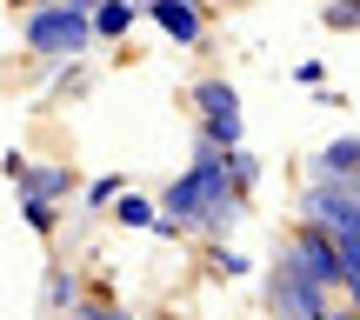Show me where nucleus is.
<instances>
[{
	"label": "nucleus",
	"mask_w": 360,
	"mask_h": 320,
	"mask_svg": "<svg viewBox=\"0 0 360 320\" xmlns=\"http://www.w3.org/2000/svg\"><path fill=\"white\" fill-rule=\"evenodd\" d=\"M354 160H360V141L354 134H334L321 147V180H354Z\"/></svg>",
	"instance_id": "nucleus-10"
},
{
	"label": "nucleus",
	"mask_w": 360,
	"mask_h": 320,
	"mask_svg": "<svg viewBox=\"0 0 360 320\" xmlns=\"http://www.w3.org/2000/svg\"><path fill=\"white\" fill-rule=\"evenodd\" d=\"M294 80H300V87H321V80H327V60H300Z\"/></svg>",
	"instance_id": "nucleus-17"
},
{
	"label": "nucleus",
	"mask_w": 360,
	"mask_h": 320,
	"mask_svg": "<svg viewBox=\"0 0 360 320\" xmlns=\"http://www.w3.org/2000/svg\"><path fill=\"white\" fill-rule=\"evenodd\" d=\"M267 307H274V320H314V314H327V294H321V287H307L281 260V274L267 281Z\"/></svg>",
	"instance_id": "nucleus-7"
},
{
	"label": "nucleus",
	"mask_w": 360,
	"mask_h": 320,
	"mask_svg": "<svg viewBox=\"0 0 360 320\" xmlns=\"http://www.w3.org/2000/svg\"><path fill=\"white\" fill-rule=\"evenodd\" d=\"M80 320H134V314H120V307H80Z\"/></svg>",
	"instance_id": "nucleus-18"
},
{
	"label": "nucleus",
	"mask_w": 360,
	"mask_h": 320,
	"mask_svg": "<svg viewBox=\"0 0 360 320\" xmlns=\"http://www.w3.org/2000/svg\"><path fill=\"white\" fill-rule=\"evenodd\" d=\"M147 20H154L174 47H193V40H200V27H207L193 0H147Z\"/></svg>",
	"instance_id": "nucleus-8"
},
{
	"label": "nucleus",
	"mask_w": 360,
	"mask_h": 320,
	"mask_svg": "<svg viewBox=\"0 0 360 320\" xmlns=\"http://www.w3.org/2000/svg\"><path fill=\"white\" fill-rule=\"evenodd\" d=\"M114 193H127V187H120V174H101V180H87V200H94V207H107Z\"/></svg>",
	"instance_id": "nucleus-14"
},
{
	"label": "nucleus",
	"mask_w": 360,
	"mask_h": 320,
	"mask_svg": "<svg viewBox=\"0 0 360 320\" xmlns=\"http://www.w3.org/2000/svg\"><path fill=\"white\" fill-rule=\"evenodd\" d=\"M193 107H200V141L220 147V154H233V147H240V94L220 74H207L200 87H193Z\"/></svg>",
	"instance_id": "nucleus-4"
},
{
	"label": "nucleus",
	"mask_w": 360,
	"mask_h": 320,
	"mask_svg": "<svg viewBox=\"0 0 360 320\" xmlns=\"http://www.w3.org/2000/svg\"><path fill=\"white\" fill-rule=\"evenodd\" d=\"M214 207H240V193H233L227 180V154L220 147L200 141V154H193V167L167 187V200L154 207V233H180V227H200Z\"/></svg>",
	"instance_id": "nucleus-1"
},
{
	"label": "nucleus",
	"mask_w": 360,
	"mask_h": 320,
	"mask_svg": "<svg viewBox=\"0 0 360 320\" xmlns=\"http://www.w3.org/2000/svg\"><path fill=\"white\" fill-rule=\"evenodd\" d=\"M287 267L300 274V281L307 287H354L347 274H340V254H334V241H327V233H314V227H300L294 241H287Z\"/></svg>",
	"instance_id": "nucleus-5"
},
{
	"label": "nucleus",
	"mask_w": 360,
	"mask_h": 320,
	"mask_svg": "<svg viewBox=\"0 0 360 320\" xmlns=\"http://www.w3.org/2000/svg\"><path fill=\"white\" fill-rule=\"evenodd\" d=\"M13 7H20V0H13Z\"/></svg>",
	"instance_id": "nucleus-22"
},
{
	"label": "nucleus",
	"mask_w": 360,
	"mask_h": 320,
	"mask_svg": "<svg viewBox=\"0 0 360 320\" xmlns=\"http://www.w3.org/2000/svg\"><path fill=\"white\" fill-rule=\"evenodd\" d=\"M20 40L40 53V60H80V53H87V40H94V27H87V13H80V7H67V0H47V7L27 13Z\"/></svg>",
	"instance_id": "nucleus-2"
},
{
	"label": "nucleus",
	"mask_w": 360,
	"mask_h": 320,
	"mask_svg": "<svg viewBox=\"0 0 360 320\" xmlns=\"http://www.w3.org/2000/svg\"><path fill=\"white\" fill-rule=\"evenodd\" d=\"M114 220L120 227H154V200L147 193H114Z\"/></svg>",
	"instance_id": "nucleus-11"
},
{
	"label": "nucleus",
	"mask_w": 360,
	"mask_h": 320,
	"mask_svg": "<svg viewBox=\"0 0 360 320\" xmlns=\"http://www.w3.org/2000/svg\"><path fill=\"white\" fill-rule=\"evenodd\" d=\"M20 214H27V227H34V233H53V207L47 200H20Z\"/></svg>",
	"instance_id": "nucleus-15"
},
{
	"label": "nucleus",
	"mask_w": 360,
	"mask_h": 320,
	"mask_svg": "<svg viewBox=\"0 0 360 320\" xmlns=\"http://www.w3.org/2000/svg\"><path fill=\"white\" fill-rule=\"evenodd\" d=\"M207 267H214V281H240V274H247V254H240V247H214Z\"/></svg>",
	"instance_id": "nucleus-12"
},
{
	"label": "nucleus",
	"mask_w": 360,
	"mask_h": 320,
	"mask_svg": "<svg viewBox=\"0 0 360 320\" xmlns=\"http://www.w3.org/2000/svg\"><path fill=\"white\" fill-rule=\"evenodd\" d=\"M74 300H80L74 274H67V267H53V281H47V307H74Z\"/></svg>",
	"instance_id": "nucleus-13"
},
{
	"label": "nucleus",
	"mask_w": 360,
	"mask_h": 320,
	"mask_svg": "<svg viewBox=\"0 0 360 320\" xmlns=\"http://www.w3.org/2000/svg\"><path fill=\"white\" fill-rule=\"evenodd\" d=\"M314 320H354V314H314Z\"/></svg>",
	"instance_id": "nucleus-19"
},
{
	"label": "nucleus",
	"mask_w": 360,
	"mask_h": 320,
	"mask_svg": "<svg viewBox=\"0 0 360 320\" xmlns=\"http://www.w3.org/2000/svg\"><path fill=\"white\" fill-rule=\"evenodd\" d=\"M7 180L20 187V200H47V207H60L80 187L74 167H40V160H20V154H7Z\"/></svg>",
	"instance_id": "nucleus-6"
},
{
	"label": "nucleus",
	"mask_w": 360,
	"mask_h": 320,
	"mask_svg": "<svg viewBox=\"0 0 360 320\" xmlns=\"http://www.w3.org/2000/svg\"><path fill=\"white\" fill-rule=\"evenodd\" d=\"M300 220H307L314 233H327V241H360V193L354 180H314L307 193H300Z\"/></svg>",
	"instance_id": "nucleus-3"
},
{
	"label": "nucleus",
	"mask_w": 360,
	"mask_h": 320,
	"mask_svg": "<svg viewBox=\"0 0 360 320\" xmlns=\"http://www.w3.org/2000/svg\"><path fill=\"white\" fill-rule=\"evenodd\" d=\"M360 0H334V7H327V27H340V34H354V20H360Z\"/></svg>",
	"instance_id": "nucleus-16"
},
{
	"label": "nucleus",
	"mask_w": 360,
	"mask_h": 320,
	"mask_svg": "<svg viewBox=\"0 0 360 320\" xmlns=\"http://www.w3.org/2000/svg\"><path fill=\"white\" fill-rule=\"evenodd\" d=\"M127 7H147V0H127Z\"/></svg>",
	"instance_id": "nucleus-20"
},
{
	"label": "nucleus",
	"mask_w": 360,
	"mask_h": 320,
	"mask_svg": "<svg viewBox=\"0 0 360 320\" xmlns=\"http://www.w3.org/2000/svg\"><path fill=\"white\" fill-rule=\"evenodd\" d=\"M134 20H141V7H127V0H94V13H87L94 40H120Z\"/></svg>",
	"instance_id": "nucleus-9"
},
{
	"label": "nucleus",
	"mask_w": 360,
	"mask_h": 320,
	"mask_svg": "<svg viewBox=\"0 0 360 320\" xmlns=\"http://www.w3.org/2000/svg\"><path fill=\"white\" fill-rule=\"evenodd\" d=\"M193 7H200V0H193Z\"/></svg>",
	"instance_id": "nucleus-21"
}]
</instances>
